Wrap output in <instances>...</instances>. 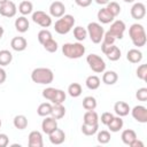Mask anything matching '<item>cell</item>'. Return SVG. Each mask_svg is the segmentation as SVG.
<instances>
[{"mask_svg":"<svg viewBox=\"0 0 147 147\" xmlns=\"http://www.w3.org/2000/svg\"><path fill=\"white\" fill-rule=\"evenodd\" d=\"M129 146H130V147H144V142L140 141V140H138V138H137V139H134Z\"/></svg>","mask_w":147,"mask_h":147,"instance_id":"obj_47","label":"cell"},{"mask_svg":"<svg viewBox=\"0 0 147 147\" xmlns=\"http://www.w3.org/2000/svg\"><path fill=\"white\" fill-rule=\"evenodd\" d=\"M1 125H2V123H1V119H0V127H1Z\"/></svg>","mask_w":147,"mask_h":147,"instance_id":"obj_53","label":"cell"},{"mask_svg":"<svg viewBox=\"0 0 147 147\" xmlns=\"http://www.w3.org/2000/svg\"><path fill=\"white\" fill-rule=\"evenodd\" d=\"M85 85H86V87L88 90H92V91L93 90H96L100 86V78L98 76H95V75H91V76H88L86 78Z\"/></svg>","mask_w":147,"mask_h":147,"instance_id":"obj_28","label":"cell"},{"mask_svg":"<svg viewBox=\"0 0 147 147\" xmlns=\"http://www.w3.org/2000/svg\"><path fill=\"white\" fill-rule=\"evenodd\" d=\"M49 14L55 18H60L65 14V6L61 1H54L49 6Z\"/></svg>","mask_w":147,"mask_h":147,"instance_id":"obj_12","label":"cell"},{"mask_svg":"<svg viewBox=\"0 0 147 147\" xmlns=\"http://www.w3.org/2000/svg\"><path fill=\"white\" fill-rule=\"evenodd\" d=\"M98 129H99V124H86V123H83V125H82V132L85 136L95 134L98 132Z\"/></svg>","mask_w":147,"mask_h":147,"instance_id":"obj_34","label":"cell"},{"mask_svg":"<svg viewBox=\"0 0 147 147\" xmlns=\"http://www.w3.org/2000/svg\"><path fill=\"white\" fill-rule=\"evenodd\" d=\"M95 2L98 5H107L109 2V0H95Z\"/></svg>","mask_w":147,"mask_h":147,"instance_id":"obj_49","label":"cell"},{"mask_svg":"<svg viewBox=\"0 0 147 147\" xmlns=\"http://www.w3.org/2000/svg\"><path fill=\"white\" fill-rule=\"evenodd\" d=\"M62 53L68 59H79L85 54V46L82 42H65L62 46Z\"/></svg>","mask_w":147,"mask_h":147,"instance_id":"obj_3","label":"cell"},{"mask_svg":"<svg viewBox=\"0 0 147 147\" xmlns=\"http://www.w3.org/2000/svg\"><path fill=\"white\" fill-rule=\"evenodd\" d=\"M29 25H30L29 24V21H28V18L25 16H20L18 18L15 20V28L21 33L26 32L29 30Z\"/></svg>","mask_w":147,"mask_h":147,"instance_id":"obj_21","label":"cell"},{"mask_svg":"<svg viewBox=\"0 0 147 147\" xmlns=\"http://www.w3.org/2000/svg\"><path fill=\"white\" fill-rule=\"evenodd\" d=\"M96 16H98L99 22H101L102 24H108V23L113 22V21H114V18H115V17L109 13V10H108L106 7H105V8L99 9V11H98Z\"/></svg>","mask_w":147,"mask_h":147,"instance_id":"obj_19","label":"cell"},{"mask_svg":"<svg viewBox=\"0 0 147 147\" xmlns=\"http://www.w3.org/2000/svg\"><path fill=\"white\" fill-rule=\"evenodd\" d=\"M3 32H5V30H3V28L0 25V39L2 38V36H3Z\"/></svg>","mask_w":147,"mask_h":147,"instance_id":"obj_50","label":"cell"},{"mask_svg":"<svg viewBox=\"0 0 147 147\" xmlns=\"http://www.w3.org/2000/svg\"><path fill=\"white\" fill-rule=\"evenodd\" d=\"M114 110L116 113L117 116H121V117H124L126 115H129L130 113V106L124 102V101H117L115 105H114Z\"/></svg>","mask_w":147,"mask_h":147,"instance_id":"obj_18","label":"cell"},{"mask_svg":"<svg viewBox=\"0 0 147 147\" xmlns=\"http://www.w3.org/2000/svg\"><path fill=\"white\" fill-rule=\"evenodd\" d=\"M117 80H118V75L115 71H113V70L106 71L102 75V82L106 85H114Z\"/></svg>","mask_w":147,"mask_h":147,"instance_id":"obj_24","label":"cell"},{"mask_svg":"<svg viewBox=\"0 0 147 147\" xmlns=\"http://www.w3.org/2000/svg\"><path fill=\"white\" fill-rule=\"evenodd\" d=\"M121 138H122V141L125 145H130L134 139H137V133L131 129H126V130H124L122 132Z\"/></svg>","mask_w":147,"mask_h":147,"instance_id":"obj_26","label":"cell"},{"mask_svg":"<svg viewBox=\"0 0 147 147\" xmlns=\"http://www.w3.org/2000/svg\"><path fill=\"white\" fill-rule=\"evenodd\" d=\"M83 108L86 110H94L96 108V99L92 95L85 96L83 99Z\"/></svg>","mask_w":147,"mask_h":147,"instance_id":"obj_33","label":"cell"},{"mask_svg":"<svg viewBox=\"0 0 147 147\" xmlns=\"http://www.w3.org/2000/svg\"><path fill=\"white\" fill-rule=\"evenodd\" d=\"M74 37L76 38V40L77 41H83V40H85V38L87 37V31H86V29L85 28H83V26H76L75 29H74Z\"/></svg>","mask_w":147,"mask_h":147,"instance_id":"obj_36","label":"cell"},{"mask_svg":"<svg viewBox=\"0 0 147 147\" xmlns=\"http://www.w3.org/2000/svg\"><path fill=\"white\" fill-rule=\"evenodd\" d=\"M82 92H83L82 86H80V84H78V83H72V84H70V85L68 86V93H69V95L72 96V98H78V96L82 94Z\"/></svg>","mask_w":147,"mask_h":147,"instance_id":"obj_35","label":"cell"},{"mask_svg":"<svg viewBox=\"0 0 147 147\" xmlns=\"http://www.w3.org/2000/svg\"><path fill=\"white\" fill-rule=\"evenodd\" d=\"M32 9H33V5L31 1H28V0H24L22 1L20 5H18V11L25 16V15H29L32 13Z\"/></svg>","mask_w":147,"mask_h":147,"instance_id":"obj_31","label":"cell"},{"mask_svg":"<svg viewBox=\"0 0 147 147\" xmlns=\"http://www.w3.org/2000/svg\"><path fill=\"white\" fill-rule=\"evenodd\" d=\"M146 15V6L142 2H136L133 3L131 8V16L134 20H142Z\"/></svg>","mask_w":147,"mask_h":147,"instance_id":"obj_15","label":"cell"},{"mask_svg":"<svg viewBox=\"0 0 147 147\" xmlns=\"http://www.w3.org/2000/svg\"><path fill=\"white\" fill-rule=\"evenodd\" d=\"M106 8L109 10V13H110L114 17H116V16L119 15V13H121V6H119L117 2H115V1H110V2H108Z\"/></svg>","mask_w":147,"mask_h":147,"instance_id":"obj_39","label":"cell"},{"mask_svg":"<svg viewBox=\"0 0 147 147\" xmlns=\"http://www.w3.org/2000/svg\"><path fill=\"white\" fill-rule=\"evenodd\" d=\"M126 59L131 63H139L142 60V53L137 48H132V49H130L127 52Z\"/></svg>","mask_w":147,"mask_h":147,"instance_id":"obj_22","label":"cell"},{"mask_svg":"<svg viewBox=\"0 0 147 147\" xmlns=\"http://www.w3.org/2000/svg\"><path fill=\"white\" fill-rule=\"evenodd\" d=\"M132 114V117L139 122V123H147V108L145 106L138 105L134 106L132 108V110H130Z\"/></svg>","mask_w":147,"mask_h":147,"instance_id":"obj_10","label":"cell"},{"mask_svg":"<svg viewBox=\"0 0 147 147\" xmlns=\"http://www.w3.org/2000/svg\"><path fill=\"white\" fill-rule=\"evenodd\" d=\"M48 138L53 145H61L65 140V133L61 129H55L53 132H51L48 134Z\"/></svg>","mask_w":147,"mask_h":147,"instance_id":"obj_16","label":"cell"},{"mask_svg":"<svg viewBox=\"0 0 147 147\" xmlns=\"http://www.w3.org/2000/svg\"><path fill=\"white\" fill-rule=\"evenodd\" d=\"M110 133H109V131H107V130H101L100 132H98V136H96V140H98V142H100V144H102V145H105V144H108L109 141H110Z\"/></svg>","mask_w":147,"mask_h":147,"instance_id":"obj_37","label":"cell"},{"mask_svg":"<svg viewBox=\"0 0 147 147\" xmlns=\"http://www.w3.org/2000/svg\"><path fill=\"white\" fill-rule=\"evenodd\" d=\"M41 129H42V132L44 133L49 134L55 129H57V122H56V119L54 117H52V116H46L45 119H42V122H41Z\"/></svg>","mask_w":147,"mask_h":147,"instance_id":"obj_13","label":"cell"},{"mask_svg":"<svg viewBox=\"0 0 147 147\" xmlns=\"http://www.w3.org/2000/svg\"><path fill=\"white\" fill-rule=\"evenodd\" d=\"M13 124L18 130H24L28 126V118L24 115H16L13 119Z\"/></svg>","mask_w":147,"mask_h":147,"instance_id":"obj_29","label":"cell"},{"mask_svg":"<svg viewBox=\"0 0 147 147\" xmlns=\"http://www.w3.org/2000/svg\"><path fill=\"white\" fill-rule=\"evenodd\" d=\"M75 2H76L77 6L85 8V7H88L92 3V0H75Z\"/></svg>","mask_w":147,"mask_h":147,"instance_id":"obj_46","label":"cell"},{"mask_svg":"<svg viewBox=\"0 0 147 147\" xmlns=\"http://www.w3.org/2000/svg\"><path fill=\"white\" fill-rule=\"evenodd\" d=\"M123 125H124V122H123L122 117L121 116H117V117L114 116V118L109 122V124L107 126L110 130V132H118L119 130H122Z\"/></svg>","mask_w":147,"mask_h":147,"instance_id":"obj_23","label":"cell"},{"mask_svg":"<svg viewBox=\"0 0 147 147\" xmlns=\"http://www.w3.org/2000/svg\"><path fill=\"white\" fill-rule=\"evenodd\" d=\"M103 40H102V42H105V44H107V45H114L115 44V40H116V38L114 37V36H111L108 31L103 34V38H102Z\"/></svg>","mask_w":147,"mask_h":147,"instance_id":"obj_43","label":"cell"},{"mask_svg":"<svg viewBox=\"0 0 147 147\" xmlns=\"http://www.w3.org/2000/svg\"><path fill=\"white\" fill-rule=\"evenodd\" d=\"M136 98L139 100V101H146L147 100V88L146 87H141L137 91L136 93Z\"/></svg>","mask_w":147,"mask_h":147,"instance_id":"obj_42","label":"cell"},{"mask_svg":"<svg viewBox=\"0 0 147 147\" xmlns=\"http://www.w3.org/2000/svg\"><path fill=\"white\" fill-rule=\"evenodd\" d=\"M86 62L90 65V68L92 69V71L96 72V74H101L106 70V62L103 61L102 57H100L96 54H90L86 57Z\"/></svg>","mask_w":147,"mask_h":147,"instance_id":"obj_7","label":"cell"},{"mask_svg":"<svg viewBox=\"0 0 147 147\" xmlns=\"http://www.w3.org/2000/svg\"><path fill=\"white\" fill-rule=\"evenodd\" d=\"M51 111H52V105L49 102H42L37 108V114L39 116H41V117L49 116L51 115Z\"/></svg>","mask_w":147,"mask_h":147,"instance_id":"obj_30","label":"cell"},{"mask_svg":"<svg viewBox=\"0 0 147 147\" xmlns=\"http://www.w3.org/2000/svg\"><path fill=\"white\" fill-rule=\"evenodd\" d=\"M37 37H38V41H39L41 45H44L47 40H49V39L53 38L51 31H48V30H46V29L40 30V31L38 32V36H37Z\"/></svg>","mask_w":147,"mask_h":147,"instance_id":"obj_38","label":"cell"},{"mask_svg":"<svg viewBox=\"0 0 147 147\" xmlns=\"http://www.w3.org/2000/svg\"><path fill=\"white\" fill-rule=\"evenodd\" d=\"M125 29H126L125 23H124L123 21H121V20H117V21H115V22L111 23L110 29L108 30V32H109L111 36H114L116 39H123Z\"/></svg>","mask_w":147,"mask_h":147,"instance_id":"obj_9","label":"cell"},{"mask_svg":"<svg viewBox=\"0 0 147 147\" xmlns=\"http://www.w3.org/2000/svg\"><path fill=\"white\" fill-rule=\"evenodd\" d=\"M6 78H7V74H6V71H5L2 68H0V84H3L5 80H6Z\"/></svg>","mask_w":147,"mask_h":147,"instance_id":"obj_48","label":"cell"},{"mask_svg":"<svg viewBox=\"0 0 147 147\" xmlns=\"http://www.w3.org/2000/svg\"><path fill=\"white\" fill-rule=\"evenodd\" d=\"M10 46L16 52H23L28 46V41L24 37H14L10 41Z\"/></svg>","mask_w":147,"mask_h":147,"instance_id":"obj_17","label":"cell"},{"mask_svg":"<svg viewBox=\"0 0 147 147\" xmlns=\"http://www.w3.org/2000/svg\"><path fill=\"white\" fill-rule=\"evenodd\" d=\"M121 49L117 47V46H115V45H111L110 47H109V49L105 53V55H107V57L110 60V61H117V60H119L121 59Z\"/></svg>","mask_w":147,"mask_h":147,"instance_id":"obj_25","label":"cell"},{"mask_svg":"<svg viewBox=\"0 0 147 147\" xmlns=\"http://www.w3.org/2000/svg\"><path fill=\"white\" fill-rule=\"evenodd\" d=\"M65 115V108L62 103H53L52 105V111L51 116L54 117L55 119H60Z\"/></svg>","mask_w":147,"mask_h":147,"instance_id":"obj_20","label":"cell"},{"mask_svg":"<svg viewBox=\"0 0 147 147\" xmlns=\"http://www.w3.org/2000/svg\"><path fill=\"white\" fill-rule=\"evenodd\" d=\"M137 76L141 80H146L147 78V64H140L137 69Z\"/></svg>","mask_w":147,"mask_h":147,"instance_id":"obj_41","label":"cell"},{"mask_svg":"<svg viewBox=\"0 0 147 147\" xmlns=\"http://www.w3.org/2000/svg\"><path fill=\"white\" fill-rule=\"evenodd\" d=\"M83 119L86 124H99V116L94 110H87L84 114Z\"/></svg>","mask_w":147,"mask_h":147,"instance_id":"obj_27","label":"cell"},{"mask_svg":"<svg viewBox=\"0 0 147 147\" xmlns=\"http://www.w3.org/2000/svg\"><path fill=\"white\" fill-rule=\"evenodd\" d=\"M86 31H87V36L90 37L92 42H94V44H100L101 42V40L103 38V34H105V30H103V28L101 26L100 23H96V22L88 23Z\"/></svg>","mask_w":147,"mask_h":147,"instance_id":"obj_6","label":"cell"},{"mask_svg":"<svg viewBox=\"0 0 147 147\" xmlns=\"http://www.w3.org/2000/svg\"><path fill=\"white\" fill-rule=\"evenodd\" d=\"M75 17L70 14H64L54 24V30L59 34H67L75 25Z\"/></svg>","mask_w":147,"mask_h":147,"instance_id":"obj_4","label":"cell"},{"mask_svg":"<svg viewBox=\"0 0 147 147\" xmlns=\"http://www.w3.org/2000/svg\"><path fill=\"white\" fill-rule=\"evenodd\" d=\"M31 79H32L33 83L47 85V84H51L53 82L54 74H53V71L49 68L40 67V68H36V69L32 70V72H31Z\"/></svg>","mask_w":147,"mask_h":147,"instance_id":"obj_2","label":"cell"},{"mask_svg":"<svg viewBox=\"0 0 147 147\" xmlns=\"http://www.w3.org/2000/svg\"><path fill=\"white\" fill-rule=\"evenodd\" d=\"M129 36L131 38V41L134 46L137 47H142L145 46L146 44V31H145V28L141 25V24H138V23H134L130 26L129 29Z\"/></svg>","mask_w":147,"mask_h":147,"instance_id":"obj_1","label":"cell"},{"mask_svg":"<svg viewBox=\"0 0 147 147\" xmlns=\"http://www.w3.org/2000/svg\"><path fill=\"white\" fill-rule=\"evenodd\" d=\"M42 96L53 103H63L67 98L64 91L55 87H46L42 91Z\"/></svg>","mask_w":147,"mask_h":147,"instance_id":"obj_5","label":"cell"},{"mask_svg":"<svg viewBox=\"0 0 147 147\" xmlns=\"http://www.w3.org/2000/svg\"><path fill=\"white\" fill-rule=\"evenodd\" d=\"M28 144L29 147H42L44 141H42V134L39 131H31L28 137Z\"/></svg>","mask_w":147,"mask_h":147,"instance_id":"obj_14","label":"cell"},{"mask_svg":"<svg viewBox=\"0 0 147 147\" xmlns=\"http://www.w3.org/2000/svg\"><path fill=\"white\" fill-rule=\"evenodd\" d=\"M113 118H114V115H113L111 113L106 111V113H103V114L101 115V123H102L103 125H108L109 122H110Z\"/></svg>","mask_w":147,"mask_h":147,"instance_id":"obj_44","label":"cell"},{"mask_svg":"<svg viewBox=\"0 0 147 147\" xmlns=\"http://www.w3.org/2000/svg\"><path fill=\"white\" fill-rule=\"evenodd\" d=\"M44 48L47 51V52H49V53H54V52H56L57 51V42L52 38V39H49V40H47L44 45Z\"/></svg>","mask_w":147,"mask_h":147,"instance_id":"obj_40","label":"cell"},{"mask_svg":"<svg viewBox=\"0 0 147 147\" xmlns=\"http://www.w3.org/2000/svg\"><path fill=\"white\" fill-rule=\"evenodd\" d=\"M11 61H13V54L9 51H7V49L0 51V65L6 67V65L10 64Z\"/></svg>","mask_w":147,"mask_h":147,"instance_id":"obj_32","label":"cell"},{"mask_svg":"<svg viewBox=\"0 0 147 147\" xmlns=\"http://www.w3.org/2000/svg\"><path fill=\"white\" fill-rule=\"evenodd\" d=\"M16 13H17V7L13 1L8 0L5 3L0 5V15L1 16L10 18V17H14L16 15Z\"/></svg>","mask_w":147,"mask_h":147,"instance_id":"obj_11","label":"cell"},{"mask_svg":"<svg viewBox=\"0 0 147 147\" xmlns=\"http://www.w3.org/2000/svg\"><path fill=\"white\" fill-rule=\"evenodd\" d=\"M124 2H127V3H131V2H134V0H123Z\"/></svg>","mask_w":147,"mask_h":147,"instance_id":"obj_51","label":"cell"},{"mask_svg":"<svg viewBox=\"0 0 147 147\" xmlns=\"http://www.w3.org/2000/svg\"><path fill=\"white\" fill-rule=\"evenodd\" d=\"M6 1H8V0H0V5H2V3H5Z\"/></svg>","mask_w":147,"mask_h":147,"instance_id":"obj_52","label":"cell"},{"mask_svg":"<svg viewBox=\"0 0 147 147\" xmlns=\"http://www.w3.org/2000/svg\"><path fill=\"white\" fill-rule=\"evenodd\" d=\"M9 144V138L6 133H0V147H6Z\"/></svg>","mask_w":147,"mask_h":147,"instance_id":"obj_45","label":"cell"},{"mask_svg":"<svg viewBox=\"0 0 147 147\" xmlns=\"http://www.w3.org/2000/svg\"><path fill=\"white\" fill-rule=\"evenodd\" d=\"M32 21L40 25L41 28H48L52 25V17L51 15L46 14L42 10H37L32 13Z\"/></svg>","mask_w":147,"mask_h":147,"instance_id":"obj_8","label":"cell"}]
</instances>
